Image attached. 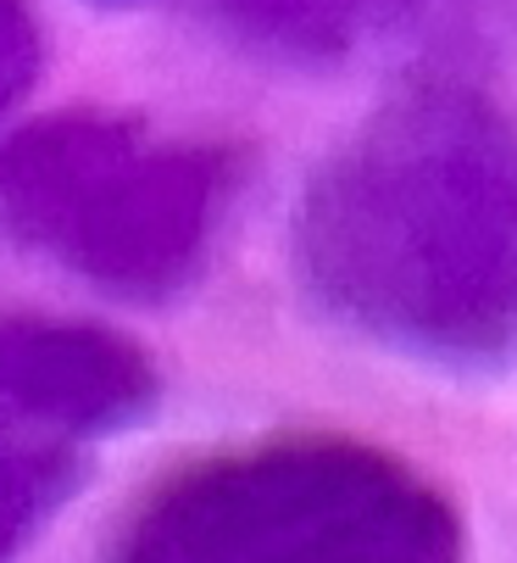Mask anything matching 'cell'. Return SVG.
Masks as SVG:
<instances>
[{
    "mask_svg": "<svg viewBox=\"0 0 517 563\" xmlns=\"http://www.w3.org/2000/svg\"><path fill=\"white\" fill-rule=\"evenodd\" d=\"M201 12L228 45L295 67L401 51L423 62L517 51V0H201Z\"/></svg>",
    "mask_w": 517,
    "mask_h": 563,
    "instance_id": "5",
    "label": "cell"
},
{
    "mask_svg": "<svg viewBox=\"0 0 517 563\" xmlns=\"http://www.w3.org/2000/svg\"><path fill=\"white\" fill-rule=\"evenodd\" d=\"M239 156L106 107L0 140V240L117 301H172L206 268Z\"/></svg>",
    "mask_w": 517,
    "mask_h": 563,
    "instance_id": "3",
    "label": "cell"
},
{
    "mask_svg": "<svg viewBox=\"0 0 517 563\" xmlns=\"http://www.w3.org/2000/svg\"><path fill=\"white\" fill-rule=\"evenodd\" d=\"M101 563H468V530L401 452L301 430L172 468Z\"/></svg>",
    "mask_w": 517,
    "mask_h": 563,
    "instance_id": "2",
    "label": "cell"
},
{
    "mask_svg": "<svg viewBox=\"0 0 517 563\" xmlns=\"http://www.w3.org/2000/svg\"><path fill=\"white\" fill-rule=\"evenodd\" d=\"M40 23L23 0H0V118H7L40 73Z\"/></svg>",
    "mask_w": 517,
    "mask_h": 563,
    "instance_id": "6",
    "label": "cell"
},
{
    "mask_svg": "<svg viewBox=\"0 0 517 563\" xmlns=\"http://www.w3.org/2000/svg\"><path fill=\"white\" fill-rule=\"evenodd\" d=\"M306 296L362 341L451 374L517 357V118L423 78L323 156L295 201Z\"/></svg>",
    "mask_w": 517,
    "mask_h": 563,
    "instance_id": "1",
    "label": "cell"
},
{
    "mask_svg": "<svg viewBox=\"0 0 517 563\" xmlns=\"http://www.w3.org/2000/svg\"><path fill=\"white\" fill-rule=\"evenodd\" d=\"M156 408V363L117 330L0 312V563L78 492L95 452Z\"/></svg>",
    "mask_w": 517,
    "mask_h": 563,
    "instance_id": "4",
    "label": "cell"
}]
</instances>
